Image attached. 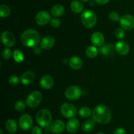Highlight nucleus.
Listing matches in <instances>:
<instances>
[{"instance_id":"nucleus-3","label":"nucleus","mask_w":134,"mask_h":134,"mask_svg":"<svg viewBox=\"0 0 134 134\" xmlns=\"http://www.w3.org/2000/svg\"><path fill=\"white\" fill-rule=\"evenodd\" d=\"M37 123L43 127H47L52 123V115L51 112L47 109L39 110L35 116Z\"/></svg>"},{"instance_id":"nucleus-14","label":"nucleus","mask_w":134,"mask_h":134,"mask_svg":"<svg viewBox=\"0 0 134 134\" xmlns=\"http://www.w3.org/2000/svg\"><path fill=\"white\" fill-rule=\"evenodd\" d=\"M55 44V39L52 35H46L42 38L40 42L41 47L43 49H50Z\"/></svg>"},{"instance_id":"nucleus-29","label":"nucleus","mask_w":134,"mask_h":134,"mask_svg":"<svg viewBox=\"0 0 134 134\" xmlns=\"http://www.w3.org/2000/svg\"><path fill=\"white\" fill-rule=\"evenodd\" d=\"M26 102H25L23 101H18L15 104H14V108L18 111H23L26 109Z\"/></svg>"},{"instance_id":"nucleus-28","label":"nucleus","mask_w":134,"mask_h":134,"mask_svg":"<svg viewBox=\"0 0 134 134\" xmlns=\"http://www.w3.org/2000/svg\"><path fill=\"white\" fill-rule=\"evenodd\" d=\"M79 114L82 118H88L91 115V110H90V108L87 107V106H83L80 109L79 111Z\"/></svg>"},{"instance_id":"nucleus-33","label":"nucleus","mask_w":134,"mask_h":134,"mask_svg":"<svg viewBox=\"0 0 134 134\" xmlns=\"http://www.w3.org/2000/svg\"><path fill=\"white\" fill-rule=\"evenodd\" d=\"M12 52L11 50L8 47V48H5L2 51V56L4 59L5 60H8L11 57Z\"/></svg>"},{"instance_id":"nucleus-4","label":"nucleus","mask_w":134,"mask_h":134,"mask_svg":"<svg viewBox=\"0 0 134 134\" xmlns=\"http://www.w3.org/2000/svg\"><path fill=\"white\" fill-rule=\"evenodd\" d=\"M81 18L82 24L88 28L94 27L97 22L96 14L93 11L89 9L82 12Z\"/></svg>"},{"instance_id":"nucleus-13","label":"nucleus","mask_w":134,"mask_h":134,"mask_svg":"<svg viewBox=\"0 0 134 134\" xmlns=\"http://www.w3.org/2000/svg\"><path fill=\"white\" fill-rule=\"evenodd\" d=\"M116 51L120 55H128L130 51V46L124 41H119L115 45Z\"/></svg>"},{"instance_id":"nucleus-27","label":"nucleus","mask_w":134,"mask_h":134,"mask_svg":"<svg viewBox=\"0 0 134 134\" xmlns=\"http://www.w3.org/2000/svg\"><path fill=\"white\" fill-rule=\"evenodd\" d=\"M13 59L16 63H21L24 60V56L20 50H14L13 52Z\"/></svg>"},{"instance_id":"nucleus-22","label":"nucleus","mask_w":134,"mask_h":134,"mask_svg":"<svg viewBox=\"0 0 134 134\" xmlns=\"http://www.w3.org/2000/svg\"><path fill=\"white\" fill-rule=\"evenodd\" d=\"M64 13V7L60 4H56L54 5L51 9V14L55 17H61Z\"/></svg>"},{"instance_id":"nucleus-17","label":"nucleus","mask_w":134,"mask_h":134,"mask_svg":"<svg viewBox=\"0 0 134 134\" xmlns=\"http://www.w3.org/2000/svg\"><path fill=\"white\" fill-rule=\"evenodd\" d=\"M40 85L43 89H50L54 85V80L49 75H44L41 78Z\"/></svg>"},{"instance_id":"nucleus-11","label":"nucleus","mask_w":134,"mask_h":134,"mask_svg":"<svg viewBox=\"0 0 134 134\" xmlns=\"http://www.w3.org/2000/svg\"><path fill=\"white\" fill-rule=\"evenodd\" d=\"M51 20V14L46 11H41L35 17V22L39 26H44L46 25Z\"/></svg>"},{"instance_id":"nucleus-32","label":"nucleus","mask_w":134,"mask_h":134,"mask_svg":"<svg viewBox=\"0 0 134 134\" xmlns=\"http://www.w3.org/2000/svg\"><path fill=\"white\" fill-rule=\"evenodd\" d=\"M109 17L110 20L113 22H117V21L120 20V18L121 17H120V14L117 13V12L115 11H113L111 12V13L109 15Z\"/></svg>"},{"instance_id":"nucleus-6","label":"nucleus","mask_w":134,"mask_h":134,"mask_svg":"<svg viewBox=\"0 0 134 134\" xmlns=\"http://www.w3.org/2000/svg\"><path fill=\"white\" fill-rule=\"evenodd\" d=\"M60 111L63 116L67 118H72L77 114V110L75 106L70 102H65L60 108Z\"/></svg>"},{"instance_id":"nucleus-2","label":"nucleus","mask_w":134,"mask_h":134,"mask_svg":"<svg viewBox=\"0 0 134 134\" xmlns=\"http://www.w3.org/2000/svg\"><path fill=\"white\" fill-rule=\"evenodd\" d=\"M93 119L101 124H107L111 120V112L107 106L98 105L92 112Z\"/></svg>"},{"instance_id":"nucleus-25","label":"nucleus","mask_w":134,"mask_h":134,"mask_svg":"<svg viewBox=\"0 0 134 134\" xmlns=\"http://www.w3.org/2000/svg\"><path fill=\"white\" fill-rule=\"evenodd\" d=\"M86 54L88 57L93 59V58L96 57L97 55H98V50L96 46H89L86 50Z\"/></svg>"},{"instance_id":"nucleus-34","label":"nucleus","mask_w":134,"mask_h":134,"mask_svg":"<svg viewBox=\"0 0 134 134\" xmlns=\"http://www.w3.org/2000/svg\"><path fill=\"white\" fill-rule=\"evenodd\" d=\"M50 24H51V26H52V27L57 28L60 27V24H61V22H60V20L58 19V18H54L51 20V21H50Z\"/></svg>"},{"instance_id":"nucleus-23","label":"nucleus","mask_w":134,"mask_h":134,"mask_svg":"<svg viewBox=\"0 0 134 134\" xmlns=\"http://www.w3.org/2000/svg\"><path fill=\"white\" fill-rule=\"evenodd\" d=\"M5 127L8 131L10 133H15L18 130V126L15 120L13 119H9L5 122Z\"/></svg>"},{"instance_id":"nucleus-37","label":"nucleus","mask_w":134,"mask_h":134,"mask_svg":"<svg viewBox=\"0 0 134 134\" xmlns=\"http://www.w3.org/2000/svg\"><path fill=\"white\" fill-rule=\"evenodd\" d=\"M94 1L99 5H105V4H107L109 1V0H94Z\"/></svg>"},{"instance_id":"nucleus-36","label":"nucleus","mask_w":134,"mask_h":134,"mask_svg":"<svg viewBox=\"0 0 134 134\" xmlns=\"http://www.w3.org/2000/svg\"><path fill=\"white\" fill-rule=\"evenodd\" d=\"M113 134H126V132L124 129L122 128V127H119L114 131Z\"/></svg>"},{"instance_id":"nucleus-31","label":"nucleus","mask_w":134,"mask_h":134,"mask_svg":"<svg viewBox=\"0 0 134 134\" xmlns=\"http://www.w3.org/2000/svg\"><path fill=\"white\" fill-rule=\"evenodd\" d=\"M115 35L118 39H123L125 37V32L123 28H118L115 32Z\"/></svg>"},{"instance_id":"nucleus-35","label":"nucleus","mask_w":134,"mask_h":134,"mask_svg":"<svg viewBox=\"0 0 134 134\" xmlns=\"http://www.w3.org/2000/svg\"><path fill=\"white\" fill-rule=\"evenodd\" d=\"M31 133L32 134H42V130L38 126H35L33 127L32 130H31Z\"/></svg>"},{"instance_id":"nucleus-1","label":"nucleus","mask_w":134,"mask_h":134,"mask_svg":"<svg viewBox=\"0 0 134 134\" xmlns=\"http://www.w3.org/2000/svg\"><path fill=\"white\" fill-rule=\"evenodd\" d=\"M21 42L27 47H35L41 42L39 34L34 29H27L22 32L20 36Z\"/></svg>"},{"instance_id":"nucleus-21","label":"nucleus","mask_w":134,"mask_h":134,"mask_svg":"<svg viewBox=\"0 0 134 134\" xmlns=\"http://www.w3.org/2000/svg\"><path fill=\"white\" fill-rule=\"evenodd\" d=\"M96 121L94 119H88L82 125V130L85 132H90L95 127Z\"/></svg>"},{"instance_id":"nucleus-18","label":"nucleus","mask_w":134,"mask_h":134,"mask_svg":"<svg viewBox=\"0 0 134 134\" xmlns=\"http://www.w3.org/2000/svg\"><path fill=\"white\" fill-rule=\"evenodd\" d=\"M35 80V74L32 71H27L22 74L21 78V82L24 85H30Z\"/></svg>"},{"instance_id":"nucleus-8","label":"nucleus","mask_w":134,"mask_h":134,"mask_svg":"<svg viewBox=\"0 0 134 134\" xmlns=\"http://www.w3.org/2000/svg\"><path fill=\"white\" fill-rule=\"evenodd\" d=\"M119 22L122 28L124 30H131L134 28V17L131 14L123 15Z\"/></svg>"},{"instance_id":"nucleus-16","label":"nucleus","mask_w":134,"mask_h":134,"mask_svg":"<svg viewBox=\"0 0 134 134\" xmlns=\"http://www.w3.org/2000/svg\"><path fill=\"white\" fill-rule=\"evenodd\" d=\"M80 126V122L77 118H71L66 124V130L70 133H73L78 131Z\"/></svg>"},{"instance_id":"nucleus-10","label":"nucleus","mask_w":134,"mask_h":134,"mask_svg":"<svg viewBox=\"0 0 134 134\" xmlns=\"http://www.w3.org/2000/svg\"><path fill=\"white\" fill-rule=\"evenodd\" d=\"M1 39L3 44L7 47H13L16 43L15 37L9 31H4L1 34Z\"/></svg>"},{"instance_id":"nucleus-7","label":"nucleus","mask_w":134,"mask_h":134,"mask_svg":"<svg viewBox=\"0 0 134 134\" xmlns=\"http://www.w3.org/2000/svg\"><path fill=\"white\" fill-rule=\"evenodd\" d=\"M82 93V91L79 87L77 85H71L66 89L65 91V96L69 100L75 101L81 97Z\"/></svg>"},{"instance_id":"nucleus-12","label":"nucleus","mask_w":134,"mask_h":134,"mask_svg":"<svg viewBox=\"0 0 134 134\" xmlns=\"http://www.w3.org/2000/svg\"><path fill=\"white\" fill-rule=\"evenodd\" d=\"M50 129H51V131L54 133H60L65 129V123L62 120H56L52 122L50 126Z\"/></svg>"},{"instance_id":"nucleus-24","label":"nucleus","mask_w":134,"mask_h":134,"mask_svg":"<svg viewBox=\"0 0 134 134\" xmlns=\"http://www.w3.org/2000/svg\"><path fill=\"white\" fill-rule=\"evenodd\" d=\"M71 9L75 13H80L83 11V5L80 1L75 0L72 1L71 3Z\"/></svg>"},{"instance_id":"nucleus-39","label":"nucleus","mask_w":134,"mask_h":134,"mask_svg":"<svg viewBox=\"0 0 134 134\" xmlns=\"http://www.w3.org/2000/svg\"><path fill=\"white\" fill-rule=\"evenodd\" d=\"M80 1H82V2H87V1H88L89 0H80Z\"/></svg>"},{"instance_id":"nucleus-19","label":"nucleus","mask_w":134,"mask_h":134,"mask_svg":"<svg viewBox=\"0 0 134 134\" xmlns=\"http://www.w3.org/2000/svg\"><path fill=\"white\" fill-rule=\"evenodd\" d=\"M69 64L71 68H73V69L79 70L82 66L83 63H82V60L81 58L79 57V56H75L69 59Z\"/></svg>"},{"instance_id":"nucleus-38","label":"nucleus","mask_w":134,"mask_h":134,"mask_svg":"<svg viewBox=\"0 0 134 134\" xmlns=\"http://www.w3.org/2000/svg\"><path fill=\"white\" fill-rule=\"evenodd\" d=\"M34 53L35 55H39L41 53V50L40 47H39L38 46L34 47Z\"/></svg>"},{"instance_id":"nucleus-26","label":"nucleus","mask_w":134,"mask_h":134,"mask_svg":"<svg viewBox=\"0 0 134 134\" xmlns=\"http://www.w3.org/2000/svg\"><path fill=\"white\" fill-rule=\"evenodd\" d=\"M11 13L10 8L7 5H1L0 6V16L1 18H6L9 17Z\"/></svg>"},{"instance_id":"nucleus-20","label":"nucleus","mask_w":134,"mask_h":134,"mask_svg":"<svg viewBox=\"0 0 134 134\" xmlns=\"http://www.w3.org/2000/svg\"><path fill=\"white\" fill-rule=\"evenodd\" d=\"M115 46L113 44H107L102 46L100 49V53L103 55L109 56L112 55L115 51Z\"/></svg>"},{"instance_id":"nucleus-40","label":"nucleus","mask_w":134,"mask_h":134,"mask_svg":"<svg viewBox=\"0 0 134 134\" xmlns=\"http://www.w3.org/2000/svg\"><path fill=\"white\" fill-rule=\"evenodd\" d=\"M0 133H1V134H3V130L1 129L0 130Z\"/></svg>"},{"instance_id":"nucleus-30","label":"nucleus","mask_w":134,"mask_h":134,"mask_svg":"<svg viewBox=\"0 0 134 134\" xmlns=\"http://www.w3.org/2000/svg\"><path fill=\"white\" fill-rule=\"evenodd\" d=\"M20 79L18 77V76H16V75H13V76H10L9 78V82L10 85H16L20 81Z\"/></svg>"},{"instance_id":"nucleus-15","label":"nucleus","mask_w":134,"mask_h":134,"mask_svg":"<svg viewBox=\"0 0 134 134\" xmlns=\"http://www.w3.org/2000/svg\"><path fill=\"white\" fill-rule=\"evenodd\" d=\"M104 41L105 38L103 34L99 32L93 33L91 36L92 43L96 47H100V46L103 45Z\"/></svg>"},{"instance_id":"nucleus-9","label":"nucleus","mask_w":134,"mask_h":134,"mask_svg":"<svg viewBox=\"0 0 134 134\" xmlns=\"http://www.w3.org/2000/svg\"><path fill=\"white\" fill-rule=\"evenodd\" d=\"M19 126L23 131H28L31 128L33 125V120L30 114H24L21 116L18 121Z\"/></svg>"},{"instance_id":"nucleus-41","label":"nucleus","mask_w":134,"mask_h":134,"mask_svg":"<svg viewBox=\"0 0 134 134\" xmlns=\"http://www.w3.org/2000/svg\"><path fill=\"white\" fill-rule=\"evenodd\" d=\"M97 134H104V133H98Z\"/></svg>"},{"instance_id":"nucleus-5","label":"nucleus","mask_w":134,"mask_h":134,"mask_svg":"<svg viewBox=\"0 0 134 134\" xmlns=\"http://www.w3.org/2000/svg\"><path fill=\"white\" fill-rule=\"evenodd\" d=\"M43 99L41 93L39 91H34L31 92L26 98V102L30 108H35L39 106Z\"/></svg>"}]
</instances>
